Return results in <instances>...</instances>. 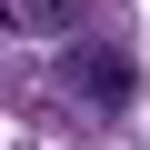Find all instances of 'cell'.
I'll list each match as a JSON object with an SVG mask.
<instances>
[{"label": "cell", "mask_w": 150, "mask_h": 150, "mask_svg": "<svg viewBox=\"0 0 150 150\" xmlns=\"http://www.w3.org/2000/svg\"><path fill=\"white\" fill-rule=\"evenodd\" d=\"M30 30H80V0H20Z\"/></svg>", "instance_id": "7a4b0ae2"}, {"label": "cell", "mask_w": 150, "mask_h": 150, "mask_svg": "<svg viewBox=\"0 0 150 150\" xmlns=\"http://www.w3.org/2000/svg\"><path fill=\"white\" fill-rule=\"evenodd\" d=\"M0 30H10V0H0Z\"/></svg>", "instance_id": "3957f363"}, {"label": "cell", "mask_w": 150, "mask_h": 150, "mask_svg": "<svg viewBox=\"0 0 150 150\" xmlns=\"http://www.w3.org/2000/svg\"><path fill=\"white\" fill-rule=\"evenodd\" d=\"M60 90L80 100L90 120H120L130 90H140V70H130V50H110V40H70V50H60Z\"/></svg>", "instance_id": "6da1fadb"}]
</instances>
